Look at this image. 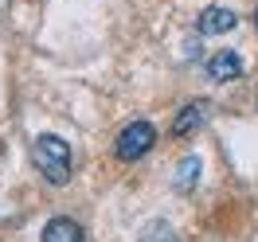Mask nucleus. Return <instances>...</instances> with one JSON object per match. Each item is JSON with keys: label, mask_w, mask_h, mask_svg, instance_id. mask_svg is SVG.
<instances>
[{"label": "nucleus", "mask_w": 258, "mask_h": 242, "mask_svg": "<svg viewBox=\"0 0 258 242\" xmlns=\"http://www.w3.org/2000/svg\"><path fill=\"white\" fill-rule=\"evenodd\" d=\"M204 117H208V102H188L176 113V121H172V137H192L204 125Z\"/></svg>", "instance_id": "20e7f679"}, {"label": "nucleus", "mask_w": 258, "mask_h": 242, "mask_svg": "<svg viewBox=\"0 0 258 242\" xmlns=\"http://www.w3.org/2000/svg\"><path fill=\"white\" fill-rule=\"evenodd\" d=\"M43 242H86V238H82V226L75 223V219L59 215V219H47V226H43Z\"/></svg>", "instance_id": "423d86ee"}, {"label": "nucleus", "mask_w": 258, "mask_h": 242, "mask_svg": "<svg viewBox=\"0 0 258 242\" xmlns=\"http://www.w3.org/2000/svg\"><path fill=\"white\" fill-rule=\"evenodd\" d=\"M141 242H180L172 223H164V219H153V223L141 230Z\"/></svg>", "instance_id": "6e6552de"}, {"label": "nucleus", "mask_w": 258, "mask_h": 242, "mask_svg": "<svg viewBox=\"0 0 258 242\" xmlns=\"http://www.w3.org/2000/svg\"><path fill=\"white\" fill-rule=\"evenodd\" d=\"M32 164L39 168V176L47 184H55V188L71 184V145L63 137H55V133L35 137L32 141Z\"/></svg>", "instance_id": "f257e3e1"}, {"label": "nucleus", "mask_w": 258, "mask_h": 242, "mask_svg": "<svg viewBox=\"0 0 258 242\" xmlns=\"http://www.w3.org/2000/svg\"><path fill=\"white\" fill-rule=\"evenodd\" d=\"M242 74V59L235 51H215L208 59V78L211 82H235Z\"/></svg>", "instance_id": "7ed1b4c3"}, {"label": "nucleus", "mask_w": 258, "mask_h": 242, "mask_svg": "<svg viewBox=\"0 0 258 242\" xmlns=\"http://www.w3.org/2000/svg\"><path fill=\"white\" fill-rule=\"evenodd\" d=\"M200 168H204V160H200V156H184V160H180V168H176V180H172V184H176L180 192H192L196 180H200Z\"/></svg>", "instance_id": "0eeeda50"}, {"label": "nucleus", "mask_w": 258, "mask_h": 242, "mask_svg": "<svg viewBox=\"0 0 258 242\" xmlns=\"http://www.w3.org/2000/svg\"><path fill=\"white\" fill-rule=\"evenodd\" d=\"M235 24H239V16H235L231 8H223V4H215V8H204L200 32H204V35H223V32H231Z\"/></svg>", "instance_id": "39448f33"}, {"label": "nucleus", "mask_w": 258, "mask_h": 242, "mask_svg": "<svg viewBox=\"0 0 258 242\" xmlns=\"http://www.w3.org/2000/svg\"><path fill=\"white\" fill-rule=\"evenodd\" d=\"M153 145H157V129H153L149 121H129L125 129L117 133L113 152H117V160H141Z\"/></svg>", "instance_id": "f03ea898"}]
</instances>
